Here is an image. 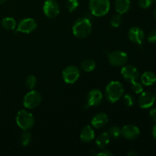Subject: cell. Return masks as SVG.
Wrapping results in <instances>:
<instances>
[{"mask_svg":"<svg viewBox=\"0 0 156 156\" xmlns=\"http://www.w3.org/2000/svg\"><path fill=\"white\" fill-rule=\"evenodd\" d=\"M108 62L111 66L115 67L123 66L128 61V55L122 50H115L108 55Z\"/></svg>","mask_w":156,"mask_h":156,"instance_id":"cell-6","label":"cell"},{"mask_svg":"<svg viewBox=\"0 0 156 156\" xmlns=\"http://www.w3.org/2000/svg\"><path fill=\"white\" fill-rule=\"evenodd\" d=\"M152 136H153L154 138L156 140V123L155 126H153V129H152Z\"/></svg>","mask_w":156,"mask_h":156,"instance_id":"cell-33","label":"cell"},{"mask_svg":"<svg viewBox=\"0 0 156 156\" xmlns=\"http://www.w3.org/2000/svg\"><path fill=\"white\" fill-rule=\"evenodd\" d=\"M95 134H94V129L91 126L86 125L82 129L80 133V138L84 143H89L94 140Z\"/></svg>","mask_w":156,"mask_h":156,"instance_id":"cell-16","label":"cell"},{"mask_svg":"<svg viewBox=\"0 0 156 156\" xmlns=\"http://www.w3.org/2000/svg\"><path fill=\"white\" fill-rule=\"evenodd\" d=\"M132 85H131V88H132V91H133L135 94H141L143 91V84L140 83V82H137L136 81H134V82H131Z\"/></svg>","mask_w":156,"mask_h":156,"instance_id":"cell-27","label":"cell"},{"mask_svg":"<svg viewBox=\"0 0 156 156\" xmlns=\"http://www.w3.org/2000/svg\"><path fill=\"white\" fill-rule=\"evenodd\" d=\"M128 37L131 42L140 45L145 39V33L140 27H132L128 31Z\"/></svg>","mask_w":156,"mask_h":156,"instance_id":"cell-13","label":"cell"},{"mask_svg":"<svg viewBox=\"0 0 156 156\" xmlns=\"http://www.w3.org/2000/svg\"><path fill=\"white\" fill-rule=\"evenodd\" d=\"M37 85V79L33 75H29L25 79V85L28 89L33 90Z\"/></svg>","mask_w":156,"mask_h":156,"instance_id":"cell-25","label":"cell"},{"mask_svg":"<svg viewBox=\"0 0 156 156\" xmlns=\"http://www.w3.org/2000/svg\"><path fill=\"white\" fill-rule=\"evenodd\" d=\"M124 93L123 85L118 81H112L107 85L105 88V94L107 99L111 103H115L120 99Z\"/></svg>","mask_w":156,"mask_h":156,"instance_id":"cell-2","label":"cell"},{"mask_svg":"<svg viewBox=\"0 0 156 156\" xmlns=\"http://www.w3.org/2000/svg\"><path fill=\"white\" fill-rule=\"evenodd\" d=\"M149 116H150L152 121L156 123V108H152V109L151 110L150 112H149Z\"/></svg>","mask_w":156,"mask_h":156,"instance_id":"cell-32","label":"cell"},{"mask_svg":"<svg viewBox=\"0 0 156 156\" xmlns=\"http://www.w3.org/2000/svg\"><path fill=\"white\" fill-rule=\"evenodd\" d=\"M37 28V22L31 18L21 20L17 26V31L24 34H30Z\"/></svg>","mask_w":156,"mask_h":156,"instance_id":"cell-11","label":"cell"},{"mask_svg":"<svg viewBox=\"0 0 156 156\" xmlns=\"http://www.w3.org/2000/svg\"><path fill=\"white\" fill-rule=\"evenodd\" d=\"M140 135V129L135 125H125L121 128V136L128 140H134Z\"/></svg>","mask_w":156,"mask_h":156,"instance_id":"cell-12","label":"cell"},{"mask_svg":"<svg viewBox=\"0 0 156 156\" xmlns=\"http://www.w3.org/2000/svg\"><path fill=\"white\" fill-rule=\"evenodd\" d=\"M154 0H139L138 4L141 9H149L152 4Z\"/></svg>","mask_w":156,"mask_h":156,"instance_id":"cell-29","label":"cell"},{"mask_svg":"<svg viewBox=\"0 0 156 156\" xmlns=\"http://www.w3.org/2000/svg\"><path fill=\"white\" fill-rule=\"evenodd\" d=\"M130 6V0H115V9L117 13L120 15L127 12Z\"/></svg>","mask_w":156,"mask_h":156,"instance_id":"cell-17","label":"cell"},{"mask_svg":"<svg viewBox=\"0 0 156 156\" xmlns=\"http://www.w3.org/2000/svg\"><path fill=\"white\" fill-rule=\"evenodd\" d=\"M34 117L31 113L27 110H21L17 113L16 123L23 130H29L34 126Z\"/></svg>","mask_w":156,"mask_h":156,"instance_id":"cell-4","label":"cell"},{"mask_svg":"<svg viewBox=\"0 0 156 156\" xmlns=\"http://www.w3.org/2000/svg\"><path fill=\"white\" fill-rule=\"evenodd\" d=\"M110 23L111 25L113 27H119L123 23V18H122L120 14H117L111 17V20H110Z\"/></svg>","mask_w":156,"mask_h":156,"instance_id":"cell-24","label":"cell"},{"mask_svg":"<svg viewBox=\"0 0 156 156\" xmlns=\"http://www.w3.org/2000/svg\"><path fill=\"white\" fill-rule=\"evenodd\" d=\"M62 79L67 84H74L80 76L79 69L76 66H68L62 73Z\"/></svg>","mask_w":156,"mask_h":156,"instance_id":"cell-7","label":"cell"},{"mask_svg":"<svg viewBox=\"0 0 156 156\" xmlns=\"http://www.w3.org/2000/svg\"><path fill=\"white\" fill-rule=\"evenodd\" d=\"M127 155L128 156H136L137 153H136V152H133V151H129V152L127 153Z\"/></svg>","mask_w":156,"mask_h":156,"instance_id":"cell-34","label":"cell"},{"mask_svg":"<svg viewBox=\"0 0 156 156\" xmlns=\"http://www.w3.org/2000/svg\"><path fill=\"white\" fill-rule=\"evenodd\" d=\"M92 30V24L87 18H78L73 25V33L76 37L83 39L89 36Z\"/></svg>","mask_w":156,"mask_h":156,"instance_id":"cell-1","label":"cell"},{"mask_svg":"<svg viewBox=\"0 0 156 156\" xmlns=\"http://www.w3.org/2000/svg\"><path fill=\"white\" fill-rule=\"evenodd\" d=\"M24 132L22 133L21 136V143L23 146H28L32 140L31 134L28 130H24Z\"/></svg>","mask_w":156,"mask_h":156,"instance_id":"cell-23","label":"cell"},{"mask_svg":"<svg viewBox=\"0 0 156 156\" xmlns=\"http://www.w3.org/2000/svg\"><path fill=\"white\" fill-rule=\"evenodd\" d=\"M110 136L108 132H104L101 133L96 139V145L99 149H105L110 143Z\"/></svg>","mask_w":156,"mask_h":156,"instance_id":"cell-19","label":"cell"},{"mask_svg":"<svg viewBox=\"0 0 156 156\" xmlns=\"http://www.w3.org/2000/svg\"><path fill=\"white\" fill-rule=\"evenodd\" d=\"M155 98H156V92H155Z\"/></svg>","mask_w":156,"mask_h":156,"instance_id":"cell-37","label":"cell"},{"mask_svg":"<svg viewBox=\"0 0 156 156\" xmlns=\"http://www.w3.org/2000/svg\"><path fill=\"white\" fill-rule=\"evenodd\" d=\"M148 41L151 44H155L156 43V30H152L149 32L148 34Z\"/></svg>","mask_w":156,"mask_h":156,"instance_id":"cell-30","label":"cell"},{"mask_svg":"<svg viewBox=\"0 0 156 156\" xmlns=\"http://www.w3.org/2000/svg\"><path fill=\"white\" fill-rule=\"evenodd\" d=\"M6 1H7V0H0V5H2V4H4V3Z\"/></svg>","mask_w":156,"mask_h":156,"instance_id":"cell-35","label":"cell"},{"mask_svg":"<svg viewBox=\"0 0 156 156\" xmlns=\"http://www.w3.org/2000/svg\"><path fill=\"white\" fill-rule=\"evenodd\" d=\"M94 155L98 156H112L113 153L110 152V151L103 149V150L100 151V152H98V153H94Z\"/></svg>","mask_w":156,"mask_h":156,"instance_id":"cell-31","label":"cell"},{"mask_svg":"<svg viewBox=\"0 0 156 156\" xmlns=\"http://www.w3.org/2000/svg\"><path fill=\"white\" fill-rule=\"evenodd\" d=\"M140 97L138 99L139 106L142 109H147L153 106L155 101V96L151 91H145L140 94Z\"/></svg>","mask_w":156,"mask_h":156,"instance_id":"cell-10","label":"cell"},{"mask_svg":"<svg viewBox=\"0 0 156 156\" xmlns=\"http://www.w3.org/2000/svg\"><path fill=\"white\" fill-rule=\"evenodd\" d=\"M123 102L127 107H132L135 104V98L130 94H126L123 96Z\"/></svg>","mask_w":156,"mask_h":156,"instance_id":"cell-28","label":"cell"},{"mask_svg":"<svg viewBox=\"0 0 156 156\" xmlns=\"http://www.w3.org/2000/svg\"><path fill=\"white\" fill-rule=\"evenodd\" d=\"M103 100V94L99 89H92L87 96V105L88 107L98 106Z\"/></svg>","mask_w":156,"mask_h":156,"instance_id":"cell-14","label":"cell"},{"mask_svg":"<svg viewBox=\"0 0 156 156\" xmlns=\"http://www.w3.org/2000/svg\"><path fill=\"white\" fill-rule=\"evenodd\" d=\"M108 123V117L105 113H98L91 119V125L97 129L104 127Z\"/></svg>","mask_w":156,"mask_h":156,"instance_id":"cell-15","label":"cell"},{"mask_svg":"<svg viewBox=\"0 0 156 156\" xmlns=\"http://www.w3.org/2000/svg\"><path fill=\"white\" fill-rule=\"evenodd\" d=\"M111 9L109 0H90L89 9L91 14L96 17L106 15Z\"/></svg>","mask_w":156,"mask_h":156,"instance_id":"cell-3","label":"cell"},{"mask_svg":"<svg viewBox=\"0 0 156 156\" xmlns=\"http://www.w3.org/2000/svg\"><path fill=\"white\" fill-rule=\"evenodd\" d=\"M108 133L111 138L118 139L121 136V129L118 126H113L109 128Z\"/></svg>","mask_w":156,"mask_h":156,"instance_id":"cell-22","label":"cell"},{"mask_svg":"<svg viewBox=\"0 0 156 156\" xmlns=\"http://www.w3.org/2000/svg\"><path fill=\"white\" fill-rule=\"evenodd\" d=\"M121 75L123 79L129 82L136 81L140 77V72L132 65H124L121 69Z\"/></svg>","mask_w":156,"mask_h":156,"instance_id":"cell-8","label":"cell"},{"mask_svg":"<svg viewBox=\"0 0 156 156\" xmlns=\"http://www.w3.org/2000/svg\"><path fill=\"white\" fill-rule=\"evenodd\" d=\"M17 23L15 18L12 17H6L2 20V26L3 28L8 30H13L16 28Z\"/></svg>","mask_w":156,"mask_h":156,"instance_id":"cell-20","label":"cell"},{"mask_svg":"<svg viewBox=\"0 0 156 156\" xmlns=\"http://www.w3.org/2000/svg\"><path fill=\"white\" fill-rule=\"evenodd\" d=\"M154 17H155V18L156 19V9H155V12H154Z\"/></svg>","mask_w":156,"mask_h":156,"instance_id":"cell-36","label":"cell"},{"mask_svg":"<svg viewBox=\"0 0 156 156\" xmlns=\"http://www.w3.org/2000/svg\"><path fill=\"white\" fill-rule=\"evenodd\" d=\"M79 0H67L66 4L67 10L69 12H73L74 11H76V9L79 7Z\"/></svg>","mask_w":156,"mask_h":156,"instance_id":"cell-26","label":"cell"},{"mask_svg":"<svg viewBox=\"0 0 156 156\" xmlns=\"http://www.w3.org/2000/svg\"><path fill=\"white\" fill-rule=\"evenodd\" d=\"M44 12L47 18H56L59 13V6L55 0H46L44 3Z\"/></svg>","mask_w":156,"mask_h":156,"instance_id":"cell-9","label":"cell"},{"mask_svg":"<svg viewBox=\"0 0 156 156\" xmlns=\"http://www.w3.org/2000/svg\"><path fill=\"white\" fill-rule=\"evenodd\" d=\"M141 82L146 86H151L156 82V75L153 72H145L141 76Z\"/></svg>","mask_w":156,"mask_h":156,"instance_id":"cell-18","label":"cell"},{"mask_svg":"<svg viewBox=\"0 0 156 156\" xmlns=\"http://www.w3.org/2000/svg\"><path fill=\"white\" fill-rule=\"evenodd\" d=\"M95 61L91 59H86L81 62V68L86 73H91L95 69Z\"/></svg>","mask_w":156,"mask_h":156,"instance_id":"cell-21","label":"cell"},{"mask_svg":"<svg viewBox=\"0 0 156 156\" xmlns=\"http://www.w3.org/2000/svg\"><path fill=\"white\" fill-rule=\"evenodd\" d=\"M42 101V96L35 90H30L24 95L23 105L27 109H34L40 105Z\"/></svg>","mask_w":156,"mask_h":156,"instance_id":"cell-5","label":"cell"}]
</instances>
